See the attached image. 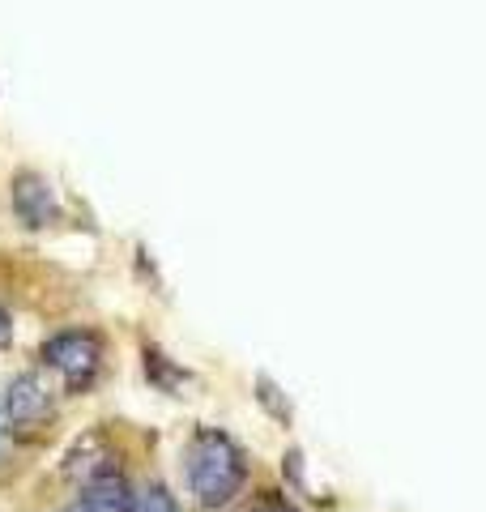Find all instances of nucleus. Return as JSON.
<instances>
[{
	"instance_id": "nucleus-1",
	"label": "nucleus",
	"mask_w": 486,
	"mask_h": 512,
	"mask_svg": "<svg viewBox=\"0 0 486 512\" xmlns=\"http://www.w3.org/2000/svg\"><path fill=\"white\" fill-rule=\"evenodd\" d=\"M184 478L201 508H226L243 491V483H248V461H243V448L226 431L201 427L188 440Z\"/></svg>"
},
{
	"instance_id": "nucleus-2",
	"label": "nucleus",
	"mask_w": 486,
	"mask_h": 512,
	"mask_svg": "<svg viewBox=\"0 0 486 512\" xmlns=\"http://www.w3.org/2000/svg\"><path fill=\"white\" fill-rule=\"evenodd\" d=\"M43 363L52 367V372H60V380L69 384L73 393H81V389H90L103 372V342L86 329H64V333H56V338H47Z\"/></svg>"
},
{
	"instance_id": "nucleus-3",
	"label": "nucleus",
	"mask_w": 486,
	"mask_h": 512,
	"mask_svg": "<svg viewBox=\"0 0 486 512\" xmlns=\"http://www.w3.org/2000/svg\"><path fill=\"white\" fill-rule=\"evenodd\" d=\"M9 419L13 427H43L52 419V393L35 372H22L9 384Z\"/></svg>"
},
{
	"instance_id": "nucleus-4",
	"label": "nucleus",
	"mask_w": 486,
	"mask_h": 512,
	"mask_svg": "<svg viewBox=\"0 0 486 512\" xmlns=\"http://www.w3.org/2000/svg\"><path fill=\"white\" fill-rule=\"evenodd\" d=\"M13 205H18L22 222H30V227H47V222L56 218V197L52 188H47L43 175H18L13 180Z\"/></svg>"
},
{
	"instance_id": "nucleus-5",
	"label": "nucleus",
	"mask_w": 486,
	"mask_h": 512,
	"mask_svg": "<svg viewBox=\"0 0 486 512\" xmlns=\"http://www.w3.org/2000/svg\"><path fill=\"white\" fill-rule=\"evenodd\" d=\"M145 367H150V380L162 384L167 393H175V389H180V384L188 380V372H180V367H175L167 355H162V350H145Z\"/></svg>"
},
{
	"instance_id": "nucleus-6",
	"label": "nucleus",
	"mask_w": 486,
	"mask_h": 512,
	"mask_svg": "<svg viewBox=\"0 0 486 512\" xmlns=\"http://www.w3.org/2000/svg\"><path fill=\"white\" fill-rule=\"evenodd\" d=\"M128 512H180V504H175V495L162 483H150V487H141V495H133V508Z\"/></svg>"
},
{
	"instance_id": "nucleus-7",
	"label": "nucleus",
	"mask_w": 486,
	"mask_h": 512,
	"mask_svg": "<svg viewBox=\"0 0 486 512\" xmlns=\"http://www.w3.org/2000/svg\"><path fill=\"white\" fill-rule=\"evenodd\" d=\"M256 402H265V410H269L278 423H290V406L282 402V389H278L273 380H265V376L256 380Z\"/></svg>"
},
{
	"instance_id": "nucleus-8",
	"label": "nucleus",
	"mask_w": 486,
	"mask_h": 512,
	"mask_svg": "<svg viewBox=\"0 0 486 512\" xmlns=\"http://www.w3.org/2000/svg\"><path fill=\"white\" fill-rule=\"evenodd\" d=\"M252 512H299V508H295V504H290V500H286V495H278V491H265V500H261V504H256Z\"/></svg>"
},
{
	"instance_id": "nucleus-9",
	"label": "nucleus",
	"mask_w": 486,
	"mask_h": 512,
	"mask_svg": "<svg viewBox=\"0 0 486 512\" xmlns=\"http://www.w3.org/2000/svg\"><path fill=\"white\" fill-rule=\"evenodd\" d=\"M286 478L303 487V453H299V448H290V453H286Z\"/></svg>"
},
{
	"instance_id": "nucleus-10",
	"label": "nucleus",
	"mask_w": 486,
	"mask_h": 512,
	"mask_svg": "<svg viewBox=\"0 0 486 512\" xmlns=\"http://www.w3.org/2000/svg\"><path fill=\"white\" fill-rule=\"evenodd\" d=\"M9 329H13V325H9V312H5V308H0V342H5V338H9Z\"/></svg>"
},
{
	"instance_id": "nucleus-11",
	"label": "nucleus",
	"mask_w": 486,
	"mask_h": 512,
	"mask_svg": "<svg viewBox=\"0 0 486 512\" xmlns=\"http://www.w3.org/2000/svg\"><path fill=\"white\" fill-rule=\"evenodd\" d=\"M64 512H94V508H86V504H81V500H77V504H69V508H64Z\"/></svg>"
}]
</instances>
